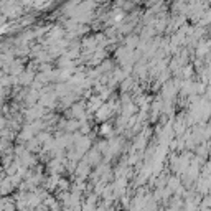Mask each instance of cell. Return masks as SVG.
I'll list each match as a JSON object with an SVG mask.
<instances>
[{"label":"cell","mask_w":211,"mask_h":211,"mask_svg":"<svg viewBox=\"0 0 211 211\" xmlns=\"http://www.w3.org/2000/svg\"><path fill=\"white\" fill-rule=\"evenodd\" d=\"M2 127H5V119L0 117V129H2Z\"/></svg>","instance_id":"obj_1"}]
</instances>
